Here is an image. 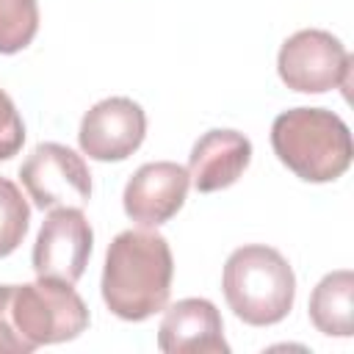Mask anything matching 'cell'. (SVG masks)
I'll list each match as a JSON object with an SVG mask.
<instances>
[{
    "label": "cell",
    "instance_id": "6da1fadb",
    "mask_svg": "<svg viewBox=\"0 0 354 354\" xmlns=\"http://www.w3.org/2000/svg\"><path fill=\"white\" fill-rule=\"evenodd\" d=\"M171 277L174 260L169 241L152 230H124L105 252L102 301L122 321H147L166 307Z\"/></svg>",
    "mask_w": 354,
    "mask_h": 354
},
{
    "label": "cell",
    "instance_id": "7a4b0ae2",
    "mask_svg": "<svg viewBox=\"0 0 354 354\" xmlns=\"http://www.w3.org/2000/svg\"><path fill=\"white\" fill-rule=\"evenodd\" d=\"M271 147L282 166L304 183H332L351 166L348 124L326 108H290L271 124Z\"/></svg>",
    "mask_w": 354,
    "mask_h": 354
},
{
    "label": "cell",
    "instance_id": "3957f363",
    "mask_svg": "<svg viewBox=\"0 0 354 354\" xmlns=\"http://www.w3.org/2000/svg\"><path fill=\"white\" fill-rule=\"evenodd\" d=\"M221 288L230 310L249 326L279 324L296 299L290 263L263 243L241 246L227 257Z\"/></svg>",
    "mask_w": 354,
    "mask_h": 354
},
{
    "label": "cell",
    "instance_id": "277c9868",
    "mask_svg": "<svg viewBox=\"0 0 354 354\" xmlns=\"http://www.w3.org/2000/svg\"><path fill=\"white\" fill-rule=\"evenodd\" d=\"M11 318L30 348L75 340L88 326V307L77 290L58 279L39 277L28 285H14Z\"/></svg>",
    "mask_w": 354,
    "mask_h": 354
},
{
    "label": "cell",
    "instance_id": "5b68a950",
    "mask_svg": "<svg viewBox=\"0 0 354 354\" xmlns=\"http://www.w3.org/2000/svg\"><path fill=\"white\" fill-rule=\"evenodd\" d=\"M277 69L282 83L301 94H324L329 88L348 91L351 86V55L337 36L318 28L285 39L277 55Z\"/></svg>",
    "mask_w": 354,
    "mask_h": 354
},
{
    "label": "cell",
    "instance_id": "8992f818",
    "mask_svg": "<svg viewBox=\"0 0 354 354\" xmlns=\"http://www.w3.org/2000/svg\"><path fill=\"white\" fill-rule=\"evenodd\" d=\"M19 180L39 210L83 207L91 199V174L86 160L55 141L39 144L19 166Z\"/></svg>",
    "mask_w": 354,
    "mask_h": 354
},
{
    "label": "cell",
    "instance_id": "52a82bcc",
    "mask_svg": "<svg viewBox=\"0 0 354 354\" xmlns=\"http://www.w3.org/2000/svg\"><path fill=\"white\" fill-rule=\"evenodd\" d=\"M94 232L80 207H53L33 243V271L75 285L88 263Z\"/></svg>",
    "mask_w": 354,
    "mask_h": 354
},
{
    "label": "cell",
    "instance_id": "ba28073f",
    "mask_svg": "<svg viewBox=\"0 0 354 354\" xmlns=\"http://www.w3.org/2000/svg\"><path fill=\"white\" fill-rule=\"evenodd\" d=\"M147 136V113L130 97H108L91 105L80 122V149L102 163L130 158Z\"/></svg>",
    "mask_w": 354,
    "mask_h": 354
},
{
    "label": "cell",
    "instance_id": "9c48e42d",
    "mask_svg": "<svg viewBox=\"0 0 354 354\" xmlns=\"http://www.w3.org/2000/svg\"><path fill=\"white\" fill-rule=\"evenodd\" d=\"M188 185H191L188 169H183L180 163L171 160L144 163L124 185V196H122L124 213L130 221L141 227H160L171 216H177V210L185 202Z\"/></svg>",
    "mask_w": 354,
    "mask_h": 354
},
{
    "label": "cell",
    "instance_id": "30bf717a",
    "mask_svg": "<svg viewBox=\"0 0 354 354\" xmlns=\"http://www.w3.org/2000/svg\"><path fill=\"white\" fill-rule=\"evenodd\" d=\"M158 348L163 354H227L224 324L213 301L180 299L171 304L158 329Z\"/></svg>",
    "mask_w": 354,
    "mask_h": 354
},
{
    "label": "cell",
    "instance_id": "8fae6325",
    "mask_svg": "<svg viewBox=\"0 0 354 354\" xmlns=\"http://www.w3.org/2000/svg\"><path fill=\"white\" fill-rule=\"evenodd\" d=\"M252 160V141L238 130H207L188 155V177L199 194L230 188Z\"/></svg>",
    "mask_w": 354,
    "mask_h": 354
},
{
    "label": "cell",
    "instance_id": "7c38bea8",
    "mask_svg": "<svg viewBox=\"0 0 354 354\" xmlns=\"http://www.w3.org/2000/svg\"><path fill=\"white\" fill-rule=\"evenodd\" d=\"M307 310L318 332L348 337L354 332V274L348 268L326 274L313 288Z\"/></svg>",
    "mask_w": 354,
    "mask_h": 354
},
{
    "label": "cell",
    "instance_id": "4fadbf2b",
    "mask_svg": "<svg viewBox=\"0 0 354 354\" xmlns=\"http://www.w3.org/2000/svg\"><path fill=\"white\" fill-rule=\"evenodd\" d=\"M39 30L36 0H0V53L14 55L25 50Z\"/></svg>",
    "mask_w": 354,
    "mask_h": 354
},
{
    "label": "cell",
    "instance_id": "5bb4252c",
    "mask_svg": "<svg viewBox=\"0 0 354 354\" xmlns=\"http://www.w3.org/2000/svg\"><path fill=\"white\" fill-rule=\"evenodd\" d=\"M30 221V207L22 191L8 180L0 177V257H8L25 238Z\"/></svg>",
    "mask_w": 354,
    "mask_h": 354
},
{
    "label": "cell",
    "instance_id": "9a60e30c",
    "mask_svg": "<svg viewBox=\"0 0 354 354\" xmlns=\"http://www.w3.org/2000/svg\"><path fill=\"white\" fill-rule=\"evenodd\" d=\"M25 144V124L11 102V97L0 88V160L14 158Z\"/></svg>",
    "mask_w": 354,
    "mask_h": 354
},
{
    "label": "cell",
    "instance_id": "2e32d148",
    "mask_svg": "<svg viewBox=\"0 0 354 354\" xmlns=\"http://www.w3.org/2000/svg\"><path fill=\"white\" fill-rule=\"evenodd\" d=\"M11 293L14 285H0V354H30L33 348L22 340L14 318H11Z\"/></svg>",
    "mask_w": 354,
    "mask_h": 354
}]
</instances>
